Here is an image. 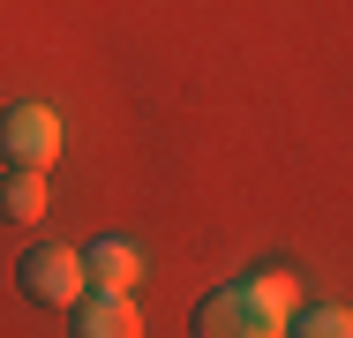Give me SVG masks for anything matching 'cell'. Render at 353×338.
Here are the masks:
<instances>
[{"label": "cell", "mask_w": 353, "mask_h": 338, "mask_svg": "<svg viewBox=\"0 0 353 338\" xmlns=\"http://www.w3.org/2000/svg\"><path fill=\"white\" fill-rule=\"evenodd\" d=\"M53 158H61V113H53V106L23 98V106L0 113V166H30V173H46Z\"/></svg>", "instance_id": "3"}, {"label": "cell", "mask_w": 353, "mask_h": 338, "mask_svg": "<svg viewBox=\"0 0 353 338\" xmlns=\"http://www.w3.org/2000/svg\"><path fill=\"white\" fill-rule=\"evenodd\" d=\"M0 218H8V226H38V218H46V173L8 166V173H0Z\"/></svg>", "instance_id": "5"}, {"label": "cell", "mask_w": 353, "mask_h": 338, "mask_svg": "<svg viewBox=\"0 0 353 338\" xmlns=\"http://www.w3.org/2000/svg\"><path fill=\"white\" fill-rule=\"evenodd\" d=\"M75 331L83 338H136L143 331V316H136V301H128V286H83V301H75Z\"/></svg>", "instance_id": "4"}, {"label": "cell", "mask_w": 353, "mask_h": 338, "mask_svg": "<svg viewBox=\"0 0 353 338\" xmlns=\"http://www.w3.org/2000/svg\"><path fill=\"white\" fill-rule=\"evenodd\" d=\"M293 308H301L293 278H285V270H256V278L218 286L211 301L196 308V331L203 338H271V331H285Z\"/></svg>", "instance_id": "1"}, {"label": "cell", "mask_w": 353, "mask_h": 338, "mask_svg": "<svg viewBox=\"0 0 353 338\" xmlns=\"http://www.w3.org/2000/svg\"><path fill=\"white\" fill-rule=\"evenodd\" d=\"M285 331H301V338H346V331H353V316L339 308V301H331V308H308V316L293 308V316H285Z\"/></svg>", "instance_id": "7"}, {"label": "cell", "mask_w": 353, "mask_h": 338, "mask_svg": "<svg viewBox=\"0 0 353 338\" xmlns=\"http://www.w3.org/2000/svg\"><path fill=\"white\" fill-rule=\"evenodd\" d=\"M15 286H23V301H38V308H75L83 301V248H61V241H46V248H30L23 264H15Z\"/></svg>", "instance_id": "2"}, {"label": "cell", "mask_w": 353, "mask_h": 338, "mask_svg": "<svg viewBox=\"0 0 353 338\" xmlns=\"http://www.w3.org/2000/svg\"><path fill=\"white\" fill-rule=\"evenodd\" d=\"M83 278H90V286H136L143 278L136 241H90V248H83Z\"/></svg>", "instance_id": "6"}]
</instances>
